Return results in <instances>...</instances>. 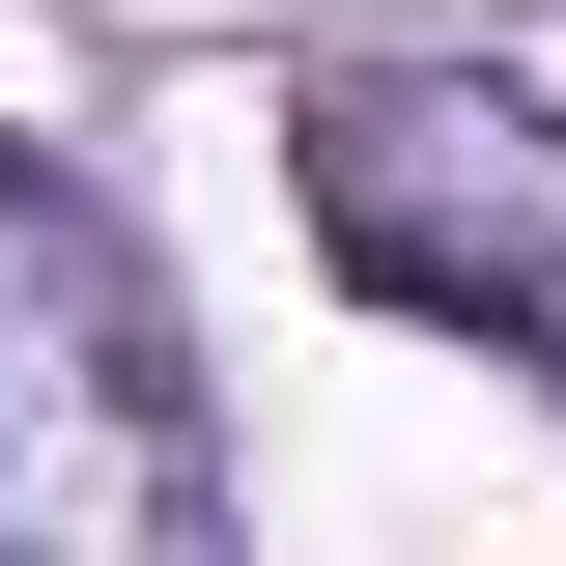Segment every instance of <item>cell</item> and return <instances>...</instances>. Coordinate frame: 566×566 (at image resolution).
<instances>
[{
  "label": "cell",
  "mask_w": 566,
  "mask_h": 566,
  "mask_svg": "<svg viewBox=\"0 0 566 566\" xmlns=\"http://www.w3.org/2000/svg\"><path fill=\"white\" fill-rule=\"evenodd\" d=\"M0 566H227L199 340L114 255V199L29 170V142H0Z\"/></svg>",
  "instance_id": "obj_1"
},
{
  "label": "cell",
  "mask_w": 566,
  "mask_h": 566,
  "mask_svg": "<svg viewBox=\"0 0 566 566\" xmlns=\"http://www.w3.org/2000/svg\"><path fill=\"white\" fill-rule=\"evenodd\" d=\"M312 255L368 312H453V340L566 368V114L538 85H453V57H340L312 85Z\"/></svg>",
  "instance_id": "obj_2"
}]
</instances>
